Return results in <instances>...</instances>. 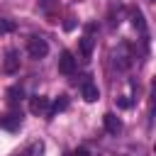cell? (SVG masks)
Instances as JSON below:
<instances>
[{
  "label": "cell",
  "instance_id": "6da1fadb",
  "mask_svg": "<svg viewBox=\"0 0 156 156\" xmlns=\"http://www.w3.org/2000/svg\"><path fill=\"white\" fill-rule=\"evenodd\" d=\"M132 61H134V54H132V49H129V44H117V49L112 51V63H115V68L117 71H127L129 66H132Z\"/></svg>",
  "mask_w": 156,
  "mask_h": 156
},
{
  "label": "cell",
  "instance_id": "7a4b0ae2",
  "mask_svg": "<svg viewBox=\"0 0 156 156\" xmlns=\"http://www.w3.org/2000/svg\"><path fill=\"white\" fill-rule=\"evenodd\" d=\"M27 54H29L32 58H44V56L49 54L46 39H41V37H29V39H27Z\"/></svg>",
  "mask_w": 156,
  "mask_h": 156
},
{
  "label": "cell",
  "instance_id": "3957f363",
  "mask_svg": "<svg viewBox=\"0 0 156 156\" xmlns=\"http://www.w3.org/2000/svg\"><path fill=\"white\" fill-rule=\"evenodd\" d=\"M93 29H95V24H88V32L80 37V54H83V58H85V61L93 56V46H95V39H93Z\"/></svg>",
  "mask_w": 156,
  "mask_h": 156
},
{
  "label": "cell",
  "instance_id": "277c9868",
  "mask_svg": "<svg viewBox=\"0 0 156 156\" xmlns=\"http://www.w3.org/2000/svg\"><path fill=\"white\" fill-rule=\"evenodd\" d=\"M20 124H22V115H17V112H5V115H0V127H2V129L15 132V129H20Z\"/></svg>",
  "mask_w": 156,
  "mask_h": 156
},
{
  "label": "cell",
  "instance_id": "5b68a950",
  "mask_svg": "<svg viewBox=\"0 0 156 156\" xmlns=\"http://www.w3.org/2000/svg\"><path fill=\"white\" fill-rule=\"evenodd\" d=\"M58 71H61L63 76H73V71H76V58H73V54H71V51H61Z\"/></svg>",
  "mask_w": 156,
  "mask_h": 156
},
{
  "label": "cell",
  "instance_id": "8992f818",
  "mask_svg": "<svg viewBox=\"0 0 156 156\" xmlns=\"http://www.w3.org/2000/svg\"><path fill=\"white\" fill-rule=\"evenodd\" d=\"M80 93H83V100H85V102H95V100L100 98V93H98V85H95L90 78H85V80L80 83Z\"/></svg>",
  "mask_w": 156,
  "mask_h": 156
},
{
  "label": "cell",
  "instance_id": "52a82bcc",
  "mask_svg": "<svg viewBox=\"0 0 156 156\" xmlns=\"http://www.w3.org/2000/svg\"><path fill=\"white\" fill-rule=\"evenodd\" d=\"M49 98H41V95H37V98H32L29 100V110H32V115H49Z\"/></svg>",
  "mask_w": 156,
  "mask_h": 156
},
{
  "label": "cell",
  "instance_id": "ba28073f",
  "mask_svg": "<svg viewBox=\"0 0 156 156\" xmlns=\"http://www.w3.org/2000/svg\"><path fill=\"white\" fill-rule=\"evenodd\" d=\"M102 122H105V129H107L110 134H119V132H122V119H119L115 112H107V115L102 117Z\"/></svg>",
  "mask_w": 156,
  "mask_h": 156
},
{
  "label": "cell",
  "instance_id": "9c48e42d",
  "mask_svg": "<svg viewBox=\"0 0 156 156\" xmlns=\"http://www.w3.org/2000/svg\"><path fill=\"white\" fill-rule=\"evenodd\" d=\"M2 68H5V73H15V71L20 68V56H17V51H7Z\"/></svg>",
  "mask_w": 156,
  "mask_h": 156
},
{
  "label": "cell",
  "instance_id": "30bf717a",
  "mask_svg": "<svg viewBox=\"0 0 156 156\" xmlns=\"http://www.w3.org/2000/svg\"><path fill=\"white\" fill-rule=\"evenodd\" d=\"M66 107H68V98H66V95H58V98L51 102V107H49V117H54V115L63 112Z\"/></svg>",
  "mask_w": 156,
  "mask_h": 156
},
{
  "label": "cell",
  "instance_id": "8fae6325",
  "mask_svg": "<svg viewBox=\"0 0 156 156\" xmlns=\"http://www.w3.org/2000/svg\"><path fill=\"white\" fill-rule=\"evenodd\" d=\"M15 22L12 20H7V17H0V34H7V32H15Z\"/></svg>",
  "mask_w": 156,
  "mask_h": 156
},
{
  "label": "cell",
  "instance_id": "7c38bea8",
  "mask_svg": "<svg viewBox=\"0 0 156 156\" xmlns=\"http://www.w3.org/2000/svg\"><path fill=\"white\" fill-rule=\"evenodd\" d=\"M132 22H134V27L144 34V29H146V24H144V17H141V12L136 10V12H132Z\"/></svg>",
  "mask_w": 156,
  "mask_h": 156
},
{
  "label": "cell",
  "instance_id": "4fadbf2b",
  "mask_svg": "<svg viewBox=\"0 0 156 156\" xmlns=\"http://www.w3.org/2000/svg\"><path fill=\"white\" fill-rule=\"evenodd\" d=\"M7 98H10L12 102H15V100H20V98H22V88H20V85L10 88V90H7Z\"/></svg>",
  "mask_w": 156,
  "mask_h": 156
},
{
  "label": "cell",
  "instance_id": "5bb4252c",
  "mask_svg": "<svg viewBox=\"0 0 156 156\" xmlns=\"http://www.w3.org/2000/svg\"><path fill=\"white\" fill-rule=\"evenodd\" d=\"M129 105H132V102H129L127 98H119V100H117V107H122V110H127Z\"/></svg>",
  "mask_w": 156,
  "mask_h": 156
},
{
  "label": "cell",
  "instance_id": "9a60e30c",
  "mask_svg": "<svg viewBox=\"0 0 156 156\" xmlns=\"http://www.w3.org/2000/svg\"><path fill=\"white\" fill-rule=\"evenodd\" d=\"M73 156H90V151H88V149H76Z\"/></svg>",
  "mask_w": 156,
  "mask_h": 156
},
{
  "label": "cell",
  "instance_id": "2e32d148",
  "mask_svg": "<svg viewBox=\"0 0 156 156\" xmlns=\"http://www.w3.org/2000/svg\"><path fill=\"white\" fill-rule=\"evenodd\" d=\"M151 98H154V107H156V78H154V85H151Z\"/></svg>",
  "mask_w": 156,
  "mask_h": 156
},
{
  "label": "cell",
  "instance_id": "e0dca14e",
  "mask_svg": "<svg viewBox=\"0 0 156 156\" xmlns=\"http://www.w3.org/2000/svg\"><path fill=\"white\" fill-rule=\"evenodd\" d=\"M12 156H29V154H27V151H22V154H12Z\"/></svg>",
  "mask_w": 156,
  "mask_h": 156
},
{
  "label": "cell",
  "instance_id": "ac0fdd59",
  "mask_svg": "<svg viewBox=\"0 0 156 156\" xmlns=\"http://www.w3.org/2000/svg\"><path fill=\"white\" fill-rule=\"evenodd\" d=\"M154 154H156V144H154Z\"/></svg>",
  "mask_w": 156,
  "mask_h": 156
}]
</instances>
